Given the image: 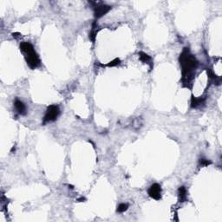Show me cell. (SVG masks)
Here are the masks:
<instances>
[{
    "label": "cell",
    "mask_w": 222,
    "mask_h": 222,
    "mask_svg": "<svg viewBox=\"0 0 222 222\" xmlns=\"http://www.w3.org/2000/svg\"><path fill=\"white\" fill-rule=\"evenodd\" d=\"M120 63H121V59H120V58H115V59L113 60V61H111V62H109V63H108V64H106V66L115 67V66H116V65L120 64Z\"/></svg>",
    "instance_id": "8fae6325"
},
{
    "label": "cell",
    "mask_w": 222,
    "mask_h": 222,
    "mask_svg": "<svg viewBox=\"0 0 222 222\" xmlns=\"http://www.w3.org/2000/svg\"><path fill=\"white\" fill-rule=\"evenodd\" d=\"M112 7L107 4H97L94 6V13H95V18H100L104 15H106L108 11H110Z\"/></svg>",
    "instance_id": "277c9868"
},
{
    "label": "cell",
    "mask_w": 222,
    "mask_h": 222,
    "mask_svg": "<svg viewBox=\"0 0 222 222\" xmlns=\"http://www.w3.org/2000/svg\"><path fill=\"white\" fill-rule=\"evenodd\" d=\"M205 99L202 97H195V96H192L191 98V107L192 108H197L198 106H200V104H202L204 103Z\"/></svg>",
    "instance_id": "ba28073f"
},
{
    "label": "cell",
    "mask_w": 222,
    "mask_h": 222,
    "mask_svg": "<svg viewBox=\"0 0 222 222\" xmlns=\"http://www.w3.org/2000/svg\"><path fill=\"white\" fill-rule=\"evenodd\" d=\"M60 114V109L59 107L57 105H50L46 112H45V117H44V124L47 123V122H54L56 121L58 115Z\"/></svg>",
    "instance_id": "3957f363"
},
{
    "label": "cell",
    "mask_w": 222,
    "mask_h": 222,
    "mask_svg": "<svg viewBox=\"0 0 222 222\" xmlns=\"http://www.w3.org/2000/svg\"><path fill=\"white\" fill-rule=\"evenodd\" d=\"M20 50L24 53L26 63L30 69L35 70L40 65V59L31 44L28 42H23L20 45Z\"/></svg>",
    "instance_id": "7a4b0ae2"
},
{
    "label": "cell",
    "mask_w": 222,
    "mask_h": 222,
    "mask_svg": "<svg viewBox=\"0 0 222 222\" xmlns=\"http://www.w3.org/2000/svg\"><path fill=\"white\" fill-rule=\"evenodd\" d=\"M78 201H82V200H85V198H83V197H82V198H80L79 200H77Z\"/></svg>",
    "instance_id": "5bb4252c"
},
{
    "label": "cell",
    "mask_w": 222,
    "mask_h": 222,
    "mask_svg": "<svg viewBox=\"0 0 222 222\" xmlns=\"http://www.w3.org/2000/svg\"><path fill=\"white\" fill-rule=\"evenodd\" d=\"M180 65L182 66V83L183 87L192 88V81L194 77L195 70L198 67V61L195 56L191 54L188 48H184L182 54L179 56Z\"/></svg>",
    "instance_id": "6da1fadb"
},
{
    "label": "cell",
    "mask_w": 222,
    "mask_h": 222,
    "mask_svg": "<svg viewBox=\"0 0 222 222\" xmlns=\"http://www.w3.org/2000/svg\"><path fill=\"white\" fill-rule=\"evenodd\" d=\"M96 31H92L91 33H89V39L92 41L93 43L96 40Z\"/></svg>",
    "instance_id": "4fadbf2b"
},
{
    "label": "cell",
    "mask_w": 222,
    "mask_h": 222,
    "mask_svg": "<svg viewBox=\"0 0 222 222\" xmlns=\"http://www.w3.org/2000/svg\"><path fill=\"white\" fill-rule=\"evenodd\" d=\"M14 106H15L16 109H17V111L18 112L20 115H25L26 107L23 102H21V101H19L17 99V100L15 101V103H14Z\"/></svg>",
    "instance_id": "52a82bcc"
},
{
    "label": "cell",
    "mask_w": 222,
    "mask_h": 222,
    "mask_svg": "<svg viewBox=\"0 0 222 222\" xmlns=\"http://www.w3.org/2000/svg\"><path fill=\"white\" fill-rule=\"evenodd\" d=\"M139 58L141 60L142 63H147V64H149L150 66V69L152 70L153 68V63H152V58L150 56H148V54H146L144 52H139Z\"/></svg>",
    "instance_id": "8992f818"
},
{
    "label": "cell",
    "mask_w": 222,
    "mask_h": 222,
    "mask_svg": "<svg viewBox=\"0 0 222 222\" xmlns=\"http://www.w3.org/2000/svg\"><path fill=\"white\" fill-rule=\"evenodd\" d=\"M179 192V201L180 202H184L187 200V189L185 187H180V188L178 190Z\"/></svg>",
    "instance_id": "9c48e42d"
},
{
    "label": "cell",
    "mask_w": 222,
    "mask_h": 222,
    "mask_svg": "<svg viewBox=\"0 0 222 222\" xmlns=\"http://www.w3.org/2000/svg\"><path fill=\"white\" fill-rule=\"evenodd\" d=\"M200 164L201 165V166H208V165H211L212 164V161H208V160H206V159H200Z\"/></svg>",
    "instance_id": "7c38bea8"
},
{
    "label": "cell",
    "mask_w": 222,
    "mask_h": 222,
    "mask_svg": "<svg viewBox=\"0 0 222 222\" xmlns=\"http://www.w3.org/2000/svg\"><path fill=\"white\" fill-rule=\"evenodd\" d=\"M148 195L154 200H159L161 198V188L158 183H155L148 189Z\"/></svg>",
    "instance_id": "5b68a950"
},
{
    "label": "cell",
    "mask_w": 222,
    "mask_h": 222,
    "mask_svg": "<svg viewBox=\"0 0 222 222\" xmlns=\"http://www.w3.org/2000/svg\"><path fill=\"white\" fill-rule=\"evenodd\" d=\"M128 208H129V205L128 204L122 203L117 207V210L116 211H117V213H124V212L128 210Z\"/></svg>",
    "instance_id": "30bf717a"
}]
</instances>
